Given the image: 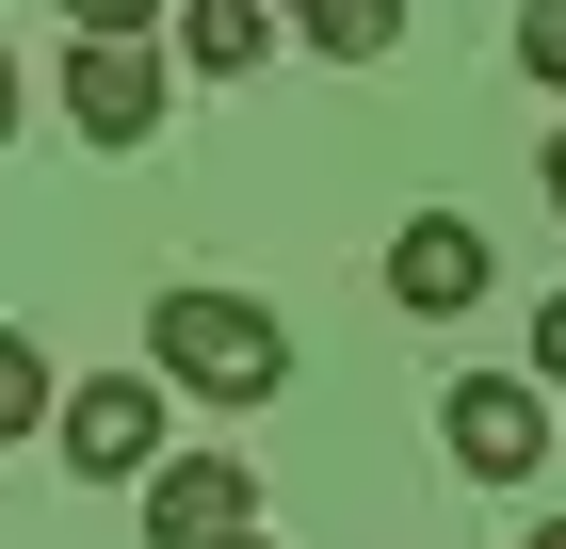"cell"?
<instances>
[{"instance_id": "obj_1", "label": "cell", "mask_w": 566, "mask_h": 549, "mask_svg": "<svg viewBox=\"0 0 566 549\" xmlns=\"http://www.w3.org/2000/svg\"><path fill=\"white\" fill-rule=\"evenodd\" d=\"M146 372L195 388V404H275L292 388V324L260 292H163L146 307Z\"/></svg>"}, {"instance_id": "obj_2", "label": "cell", "mask_w": 566, "mask_h": 549, "mask_svg": "<svg viewBox=\"0 0 566 549\" xmlns=\"http://www.w3.org/2000/svg\"><path fill=\"white\" fill-rule=\"evenodd\" d=\"M437 453L470 468V485H534V468H551V404H534V372H453V388H437Z\"/></svg>"}, {"instance_id": "obj_3", "label": "cell", "mask_w": 566, "mask_h": 549, "mask_svg": "<svg viewBox=\"0 0 566 549\" xmlns=\"http://www.w3.org/2000/svg\"><path fill=\"white\" fill-rule=\"evenodd\" d=\"M65 129H82L97 162H130L146 129H163V49L146 33H65Z\"/></svg>"}, {"instance_id": "obj_4", "label": "cell", "mask_w": 566, "mask_h": 549, "mask_svg": "<svg viewBox=\"0 0 566 549\" xmlns=\"http://www.w3.org/2000/svg\"><path fill=\"white\" fill-rule=\"evenodd\" d=\"M49 436H65L82 485H130V468L163 453V372H82V388H49Z\"/></svg>"}, {"instance_id": "obj_5", "label": "cell", "mask_w": 566, "mask_h": 549, "mask_svg": "<svg viewBox=\"0 0 566 549\" xmlns=\"http://www.w3.org/2000/svg\"><path fill=\"white\" fill-rule=\"evenodd\" d=\"M130 485H146V534H163V549H211V534L260 517V468H243V453H146Z\"/></svg>"}, {"instance_id": "obj_6", "label": "cell", "mask_w": 566, "mask_h": 549, "mask_svg": "<svg viewBox=\"0 0 566 549\" xmlns=\"http://www.w3.org/2000/svg\"><path fill=\"white\" fill-rule=\"evenodd\" d=\"M485 275H502V258H485L470 211H405V226H389V307H421V324L485 307Z\"/></svg>"}, {"instance_id": "obj_7", "label": "cell", "mask_w": 566, "mask_h": 549, "mask_svg": "<svg viewBox=\"0 0 566 549\" xmlns=\"http://www.w3.org/2000/svg\"><path fill=\"white\" fill-rule=\"evenodd\" d=\"M163 17H178V65H195V82H243L275 49V0H163Z\"/></svg>"}, {"instance_id": "obj_8", "label": "cell", "mask_w": 566, "mask_h": 549, "mask_svg": "<svg viewBox=\"0 0 566 549\" xmlns=\"http://www.w3.org/2000/svg\"><path fill=\"white\" fill-rule=\"evenodd\" d=\"M292 33L324 65H373V49H405V0H292Z\"/></svg>"}, {"instance_id": "obj_9", "label": "cell", "mask_w": 566, "mask_h": 549, "mask_svg": "<svg viewBox=\"0 0 566 549\" xmlns=\"http://www.w3.org/2000/svg\"><path fill=\"white\" fill-rule=\"evenodd\" d=\"M17 436H49V356H33V324H0V453Z\"/></svg>"}, {"instance_id": "obj_10", "label": "cell", "mask_w": 566, "mask_h": 549, "mask_svg": "<svg viewBox=\"0 0 566 549\" xmlns=\"http://www.w3.org/2000/svg\"><path fill=\"white\" fill-rule=\"evenodd\" d=\"M518 65H534V82L566 97V0H518Z\"/></svg>"}, {"instance_id": "obj_11", "label": "cell", "mask_w": 566, "mask_h": 549, "mask_svg": "<svg viewBox=\"0 0 566 549\" xmlns=\"http://www.w3.org/2000/svg\"><path fill=\"white\" fill-rule=\"evenodd\" d=\"M65 33H163V0H65Z\"/></svg>"}, {"instance_id": "obj_12", "label": "cell", "mask_w": 566, "mask_h": 549, "mask_svg": "<svg viewBox=\"0 0 566 549\" xmlns=\"http://www.w3.org/2000/svg\"><path fill=\"white\" fill-rule=\"evenodd\" d=\"M534 372H566V292H551V307H534Z\"/></svg>"}, {"instance_id": "obj_13", "label": "cell", "mask_w": 566, "mask_h": 549, "mask_svg": "<svg viewBox=\"0 0 566 549\" xmlns=\"http://www.w3.org/2000/svg\"><path fill=\"white\" fill-rule=\"evenodd\" d=\"M534 178H551V211H566V129H551V162H534Z\"/></svg>"}, {"instance_id": "obj_14", "label": "cell", "mask_w": 566, "mask_h": 549, "mask_svg": "<svg viewBox=\"0 0 566 549\" xmlns=\"http://www.w3.org/2000/svg\"><path fill=\"white\" fill-rule=\"evenodd\" d=\"M0 146H17V65H0Z\"/></svg>"}, {"instance_id": "obj_15", "label": "cell", "mask_w": 566, "mask_h": 549, "mask_svg": "<svg viewBox=\"0 0 566 549\" xmlns=\"http://www.w3.org/2000/svg\"><path fill=\"white\" fill-rule=\"evenodd\" d=\"M211 549H275V534H260V517H243V534H211Z\"/></svg>"}, {"instance_id": "obj_16", "label": "cell", "mask_w": 566, "mask_h": 549, "mask_svg": "<svg viewBox=\"0 0 566 549\" xmlns=\"http://www.w3.org/2000/svg\"><path fill=\"white\" fill-rule=\"evenodd\" d=\"M518 549H566V517H534V534H518Z\"/></svg>"}]
</instances>
